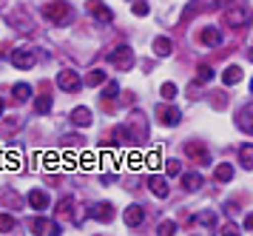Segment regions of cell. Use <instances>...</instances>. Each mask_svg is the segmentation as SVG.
Here are the masks:
<instances>
[{
  "label": "cell",
  "instance_id": "cell-28",
  "mask_svg": "<svg viewBox=\"0 0 253 236\" xmlns=\"http://www.w3.org/2000/svg\"><path fill=\"white\" fill-rule=\"evenodd\" d=\"M9 231H14V216L0 214V234H9Z\"/></svg>",
  "mask_w": 253,
  "mask_h": 236
},
{
  "label": "cell",
  "instance_id": "cell-26",
  "mask_svg": "<svg viewBox=\"0 0 253 236\" xmlns=\"http://www.w3.org/2000/svg\"><path fill=\"white\" fill-rule=\"evenodd\" d=\"M160 94H162V100H176V86L173 83H162V89H160Z\"/></svg>",
  "mask_w": 253,
  "mask_h": 236
},
{
  "label": "cell",
  "instance_id": "cell-35",
  "mask_svg": "<svg viewBox=\"0 0 253 236\" xmlns=\"http://www.w3.org/2000/svg\"><path fill=\"white\" fill-rule=\"evenodd\" d=\"M148 165H151V168H160V154H157V151L148 154Z\"/></svg>",
  "mask_w": 253,
  "mask_h": 236
},
{
  "label": "cell",
  "instance_id": "cell-23",
  "mask_svg": "<svg viewBox=\"0 0 253 236\" xmlns=\"http://www.w3.org/2000/svg\"><path fill=\"white\" fill-rule=\"evenodd\" d=\"M35 111L37 114H48L51 111V97H48V94H40V97L35 100Z\"/></svg>",
  "mask_w": 253,
  "mask_h": 236
},
{
  "label": "cell",
  "instance_id": "cell-27",
  "mask_svg": "<svg viewBox=\"0 0 253 236\" xmlns=\"http://www.w3.org/2000/svg\"><path fill=\"white\" fill-rule=\"evenodd\" d=\"M196 222L205 228H216V216L211 214V211H205V214H196Z\"/></svg>",
  "mask_w": 253,
  "mask_h": 236
},
{
  "label": "cell",
  "instance_id": "cell-11",
  "mask_svg": "<svg viewBox=\"0 0 253 236\" xmlns=\"http://www.w3.org/2000/svg\"><path fill=\"white\" fill-rule=\"evenodd\" d=\"M26 202H29V208H35V211H46L48 208V193L40 191V188H35V191H29Z\"/></svg>",
  "mask_w": 253,
  "mask_h": 236
},
{
  "label": "cell",
  "instance_id": "cell-36",
  "mask_svg": "<svg viewBox=\"0 0 253 236\" xmlns=\"http://www.w3.org/2000/svg\"><path fill=\"white\" fill-rule=\"evenodd\" d=\"M245 231H253V214L245 216Z\"/></svg>",
  "mask_w": 253,
  "mask_h": 236
},
{
  "label": "cell",
  "instance_id": "cell-29",
  "mask_svg": "<svg viewBox=\"0 0 253 236\" xmlns=\"http://www.w3.org/2000/svg\"><path fill=\"white\" fill-rule=\"evenodd\" d=\"M157 234H160V236H173V234H176V225H173L171 219H165V222H160Z\"/></svg>",
  "mask_w": 253,
  "mask_h": 236
},
{
  "label": "cell",
  "instance_id": "cell-21",
  "mask_svg": "<svg viewBox=\"0 0 253 236\" xmlns=\"http://www.w3.org/2000/svg\"><path fill=\"white\" fill-rule=\"evenodd\" d=\"M222 80H225V86H236V83L242 80V68L239 66H228L225 74H222Z\"/></svg>",
  "mask_w": 253,
  "mask_h": 236
},
{
  "label": "cell",
  "instance_id": "cell-1",
  "mask_svg": "<svg viewBox=\"0 0 253 236\" xmlns=\"http://www.w3.org/2000/svg\"><path fill=\"white\" fill-rule=\"evenodd\" d=\"M43 17H46L48 23H54V26H66V23L71 20V6L63 3V0L48 3V6H43Z\"/></svg>",
  "mask_w": 253,
  "mask_h": 236
},
{
  "label": "cell",
  "instance_id": "cell-13",
  "mask_svg": "<svg viewBox=\"0 0 253 236\" xmlns=\"http://www.w3.org/2000/svg\"><path fill=\"white\" fill-rule=\"evenodd\" d=\"M71 123L80 125V128H88V125H91V111H88L85 105H77V108L71 111Z\"/></svg>",
  "mask_w": 253,
  "mask_h": 236
},
{
  "label": "cell",
  "instance_id": "cell-34",
  "mask_svg": "<svg viewBox=\"0 0 253 236\" xmlns=\"http://www.w3.org/2000/svg\"><path fill=\"white\" fill-rule=\"evenodd\" d=\"M131 11H134L137 17H145L151 9H148V3H134V6H131Z\"/></svg>",
  "mask_w": 253,
  "mask_h": 236
},
{
  "label": "cell",
  "instance_id": "cell-12",
  "mask_svg": "<svg viewBox=\"0 0 253 236\" xmlns=\"http://www.w3.org/2000/svg\"><path fill=\"white\" fill-rule=\"evenodd\" d=\"M148 188H151V193H154V196H160V199L168 196V180L160 177V174H154V177L148 180Z\"/></svg>",
  "mask_w": 253,
  "mask_h": 236
},
{
  "label": "cell",
  "instance_id": "cell-9",
  "mask_svg": "<svg viewBox=\"0 0 253 236\" xmlns=\"http://www.w3.org/2000/svg\"><path fill=\"white\" fill-rule=\"evenodd\" d=\"M32 234H51V236H60L63 231H60L57 222H51V219H43V216H40V219H35V222H32Z\"/></svg>",
  "mask_w": 253,
  "mask_h": 236
},
{
  "label": "cell",
  "instance_id": "cell-15",
  "mask_svg": "<svg viewBox=\"0 0 253 236\" xmlns=\"http://www.w3.org/2000/svg\"><path fill=\"white\" fill-rule=\"evenodd\" d=\"M142 208H139V205H128L126 208V214H123V219H126V225L128 228H137L139 222H142Z\"/></svg>",
  "mask_w": 253,
  "mask_h": 236
},
{
  "label": "cell",
  "instance_id": "cell-24",
  "mask_svg": "<svg viewBox=\"0 0 253 236\" xmlns=\"http://www.w3.org/2000/svg\"><path fill=\"white\" fill-rule=\"evenodd\" d=\"M105 83V71H97V68H94V71H88V74H85V86H103Z\"/></svg>",
  "mask_w": 253,
  "mask_h": 236
},
{
  "label": "cell",
  "instance_id": "cell-33",
  "mask_svg": "<svg viewBox=\"0 0 253 236\" xmlns=\"http://www.w3.org/2000/svg\"><path fill=\"white\" fill-rule=\"evenodd\" d=\"M117 94H120V86H117V83H108V86H105V91H103L105 100H114Z\"/></svg>",
  "mask_w": 253,
  "mask_h": 236
},
{
  "label": "cell",
  "instance_id": "cell-14",
  "mask_svg": "<svg viewBox=\"0 0 253 236\" xmlns=\"http://www.w3.org/2000/svg\"><path fill=\"white\" fill-rule=\"evenodd\" d=\"M154 54L157 57H171L173 54V40L171 37H157V40H154Z\"/></svg>",
  "mask_w": 253,
  "mask_h": 236
},
{
  "label": "cell",
  "instance_id": "cell-10",
  "mask_svg": "<svg viewBox=\"0 0 253 236\" xmlns=\"http://www.w3.org/2000/svg\"><path fill=\"white\" fill-rule=\"evenodd\" d=\"M157 120H160L162 125H168V128H173V125H179V120H182V114H179V108H157Z\"/></svg>",
  "mask_w": 253,
  "mask_h": 236
},
{
  "label": "cell",
  "instance_id": "cell-16",
  "mask_svg": "<svg viewBox=\"0 0 253 236\" xmlns=\"http://www.w3.org/2000/svg\"><path fill=\"white\" fill-rule=\"evenodd\" d=\"M202 43L211 46V48H216V46L222 43V32H219L216 26H208V29H202Z\"/></svg>",
  "mask_w": 253,
  "mask_h": 236
},
{
  "label": "cell",
  "instance_id": "cell-17",
  "mask_svg": "<svg viewBox=\"0 0 253 236\" xmlns=\"http://www.w3.org/2000/svg\"><path fill=\"white\" fill-rule=\"evenodd\" d=\"M179 177H182L185 191H199V188H202V177H199V174H179Z\"/></svg>",
  "mask_w": 253,
  "mask_h": 236
},
{
  "label": "cell",
  "instance_id": "cell-6",
  "mask_svg": "<svg viewBox=\"0 0 253 236\" xmlns=\"http://www.w3.org/2000/svg\"><path fill=\"white\" fill-rule=\"evenodd\" d=\"M57 86L63 91H69V94H74V91H80L83 80L77 77V71H60L57 74Z\"/></svg>",
  "mask_w": 253,
  "mask_h": 236
},
{
  "label": "cell",
  "instance_id": "cell-4",
  "mask_svg": "<svg viewBox=\"0 0 253 236\" xmlns=\"http://www.w3.org/2000/svg\"><path fill=\"white\" fill-rule=\"evenodd\" d=\"M35 60H37L35 51H32V48H26V46H23V48H14V51H12V66L20 68V71H29V68L35 66Z\"/></svg>",
  "mask_w": 253,
  "mask_h": 236
},
{
  "label": "cell",
  "instance_id": "cell-3",
  "mask_svg": "<svg viewBox=\"0 0 253 236\" xmlns=\"http://www.w3.org/2000/svg\"><path fill=\"white\" fill-rule=\"evenodd\" d=\"M126 137L134 140V142H145V140H148V125H145V117H142L139 111H134L131 117H128Z\"/></svg>",
  "mask_w": 253,
  "mask_h": 236
},
{
  "label": "cell",
  "instance_id": "cell-8",
  "mask_svg": "<svg viewBox=\"0 0 253 236\" xmlns=\"http://www.w3.org/2000/svg\"><path fill=\"white\" fill-rule=\"evenodd\" d=\"M88 214H91L97 222H111V219H114V205L111 202H97V205H91Z\"/></svg>",
  "mask_w": 253,
  "mask_h": 236
},
{
  "label": "cell",
  "instance_id": "cell-20",
  "mask_svg": "<svg viewBox=\"0 0 253 236\" xmlns=\"http://www.w3.org/2000/svg\"><path fill=\"white\" fill-rule=\"evenodd\" d=\"M236 125H239L245 134H251V131H253V123H251V105H245V108L239 111V120H236Z\"/></svg>",
  "mask_w": 253,
  "mask_h": 236
},
{
  "label": "cell",
  "instance_id": "cell-18",
  "mask_svg": "<svg viewBox=\"0 0 253 236\" xmlns=\"http://www.w3.org/2000/svg\"><path fill=\"white\" fill-rule=\"evenodd\" d=\"M213 177H216L219 182H230L233 180V165H230V162H219L216 171H213Z\"/></svg>",
  "mask_w": 253,
  "mask_h": 236
},
{
  "label": "cell",
  "instance_id": "cell-32",
  "mask_svg": "<svg viewBox=\"0 0 253 236\" xmlns=\"http://www.w3.org/2000/svg\"><path fill=\"white\" fill-rule=\"evenodd\" d=\"M179 174H182V162L179 159H171L168 162V177H179Z\"/></svg>",
  "mask_w": 253,
  "mask_h": 236
},
{
  "label": "cell",
  "instance_id": "cell-5",
  "mask_svg": "<svg viewBox=\"0 0 253 236\" xmlns=\"http://www.w3.org/2000/svg\"><path fill=\"white\" fill-rule=\"evenodd\" d=\"M185 157H191L194 162H199V165L211 162V154H208V148L202 145L199 140H191V142H185Z\"/></svg>",
  "mask_w": 253,
  "mask_h": 236
},
{
  "label": "cell",
  "instance_id": "cell-31",
  "mask_svg": "<svg viewBox=\"0 0 253 236\" xmlns=\"http://www.w3.org/2000/svg\"><path fill=\"white\" fill-rule=\"evenodd\" d=\"M71 211H74V202H71L69 196H66V199H60V208H57V214H60V216H69Z\"/></svg>",
  "mask_w": 253,
  "mask_h": 236
},
{
  "label": "cell",
  "instance_id": "cell-37",
  "mask_svg": "<svg viewBox=\"0 0 253 236\" xmlns=\"http://www.w3.org/2000/svg\"><path fill=\"white\" fill-rule=\"evenodd\" d=\"M3 108H6V105H3V100H0V117H3Z\"/></svg>",
  "mask_w": 253,
  "mask_h": 236
},
{
  "label": "cell",
  "instance_id": "cell-19",
  "mask_svg": "<svg viewBox=\"0 0 253 236\" xmlns=\"http://www.w3.org/2000/svg\"><path fill=\"white\" fill-rule=\"evenodd\" d=\"M239 162H242V168H253V145L251 142H245V145L239 148Z\"/></svg>",
  "mask_w": 253,
  "mask_h": 236
},
{
  "label": "cell",
  "instance_id": "cell-30",
  "mask_svg": "<svg viewBox=\"0 0 253 236\" xmlns=\"http://www.w3.org/2000/svg\"><path fill=\"white\" fill-rule=\"evenodd\" d=\"M211 80H213V71H211L208 66L196 68V83H211Z\"/></svg>",
  "mask_w": 253,
  "mask_h": 236
},
{
  "label": "cell",
  "instance_id": "cell-25",
  "mask_svg": "<svg viewBox=\"0 0 253 236\" xmlns=\"http://www.w3.org/2000/svg\"><path fill=\"white\" fill-rule=\"evenodd\" d=\"M14 97H17V100H29V97H32V86H29V83H17V86H14Z\"/></svg>",
  "mask_w": 253,
  "mask_h": 236
},
{
  "label": "cell",
  "instance_id": "cell-2",
  "mask_svg": "<svg viewBox=\"0 0 253 236\" xmlns=\"http://www.w3.org/2000/svg\"><path fill=\"white\" fill-rule=\"evenodd\" d=\"M134 60H137V57H134V48H131V46H117L114 51L108 54V63H111L117 71H131V68H134Z\"/></svg>",
  "mask_w": 253,
  "mask_h": 236
},
{
  "label": "cell",
  "instance_id": "cell-22",
  "mask_svg": "<svg viewBox=\"0 0 253 236\" xmlns=\"http://www.w3.org/2000/svg\"><path fill=\"white\" fill-rule=\"evenodd\" d=\"M228 23L230 26H245V23H248V9H230Z\"/></svg>",
  "mask_w": 253,
  "mask_h": 236
},
{
  "label": "cell",
  "instance_id": "cell-7",
  "mask_svg": "<svg viewBox=\"0 0 253 236\" xmlns=\"http://www.w3.org/2000/svg\"><path fill=\"white\" fill-rule=\"evenodd\" d=\"M88 14H91L94 20H100V23H111L114 20V11L108 9L105 3H100V0H91V3H88Z\"/></svg>",
  "mask_w": 253,
  "mask_h": 236
}]
</instances>
